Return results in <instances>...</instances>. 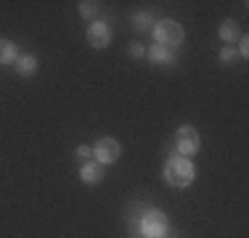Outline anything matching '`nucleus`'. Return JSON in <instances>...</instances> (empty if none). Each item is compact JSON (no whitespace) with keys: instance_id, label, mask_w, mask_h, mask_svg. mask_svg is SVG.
Segmentation results:
<instances>
[{"instance_id":"f257e3e1","label":"nucleus","mask_w":249,"mask_h":238,"mask_svg":"<svg viewBox=\"0 0 249 238\" xmlns=\"http://www.w3.org/2000/svg\"><path fill=\"white\" fill-rule=\"evenodd\" d=\"M164 180H167L173 188H188L194 180H196V167H194L191 159L170 156L167 164H164Z\"/></svg>"},{"instance_id":"f03ea898","label":"nucleus","mask_w":249,"mask_h":238,"mask_svg":"<svg viewBox=\"0 0 249 238\" xmlns=\"http://www.w3.org/2000/svg\"><path fill=\"white\" fill-rule=\"evenodd\" d=\"M175 148H178V156H183V159H191L194 153H199L201 138H199V133H196L194 124H180V127H178Z\"/></svg>"},{"instance_id":"7ed1b4c3","label":"nucleus","mask_w":249,"mask_h":238,"mask_svg":"<svg viewBox=\"0 0 249 238\" xmlns=\"http://www.w3.org/2000/svg\"><path fill=\"white\" fill-rule=\"evenodd\" d=\"M154 37H157V43L162 48H167V51H173L183 43V27L173 19H164L159 21L157 27H154Z\"/></svg>"},{"instance_id":"20e7f679","label":"nucleus","mask_w":249,"mask_h":238,"mask_svg":"<svg viewBox=\"0 0 249 238\" xmlns=\"http://www.w3.org/2000/svg\"><path fill=\"white\" fill-rule=\"evenodd\" d=\"M167 230H170V222L159 209H149L141 217V233L146 238H164Z\"/></svg>"},{"instance_id":"39448f33","label":"nucleus","mask_w":249,"mask_h":238,"mask_svg":"<svg viewBox=\"0 0 249 238\" xmlns=\"http://www.w3.org/2000/svg\"><path fill=\"white\" fill-rule=\"evenodd\" d=\"M120 153H122V146H120V140H114V138H101L96 146H93V159L104 167L114 164L117 159H120Z\"/></svg>"},{"instance_id":"423d86ee","label":"nucleus","mask_w":249,"mask_h":238,"mask_svg":"<svg viewBox=\"0 0 249 238\" xmlns=\"http://www.w3.org/2000/svg\"><path fill=\"white\" fill-rule=\"evenodd\" d=\"M88 43H90L93 48H106L111 43V27L104 21H93L90 27H88Z\"/></svg>"},{"instance_id":"0eeeda50","label":"nucleus","mask_w":249,"mask_h":238,"mask_svg":"<svg viewBox=\"0 0 249 238\" xmlns=\"http://www.w3.org/2000/svg\"><path fill=\"white\" fill-rule=\"evenodd\" d=\"M104 177H106V167L98 164V162H88V164L80 167V180L85 183V186H98Z\"/></svg>"},{"instance_id":"6e6552de","label":"nucleus","mask_w":249,"mask_h":238,"mask_svg":"<svg viewBox=\"0 0 249 238\" xmlns=\"http://www.w3.org/2000/svg\"><path fill=\"white\" fill-rule=\"evenodd\" d=\"M16 71H19L21 77H32L35 71H37V58L29 56V53H21V56L16 58Z\"/></svg>"},{"instance_id":"1a4fd4ad","label":"nucleus","mask_w":249,"mask_h":238,"mask_svg":"<svg viewBox=\"0 0 249 238\" xmlns=\"http://www.w3.org/2000/svg\"><path fill=\"white\" fill-rule=\"evenodd\" d=\"M16 58H19L16 45L11 43V40L0 37V64H16Z\"/></svg>"},{"instance_id":"9d476101","label":"nucleus","mask_w":249,"mask_h":238,"mask_svg":"<svg viewBox=\"0 0 249 238\" xmlns=\"http://www.w3.org/2000/svg\"><path fill=\"white\" fill-rule=\"evenodd\" d=\"M146 56H149L151 61H157V64H173L175 61L173 51H167V48H162V45H151L149 51H146Z\"/></svg>"},{"instance_id":"9b49d317","label":"nucleus","mask_w":249,"mask_h":238,"mask_svg":"<svg viewBox=\"0 0 249 238\" xmlns=\"http://www.w3.org/2000/svg\"><path fill=\"white\" fill-rule=\"evenodd\" d=\"M236 37H239V24H236L233 19H225L220 24V40H225V43H233Z\"/></svg>"},{"instance_id":"f8f14e48","label":"nucleus","mask_w":249,"mask_h":238,"mask_svg":"<svg viewBox=\"0 0 249 238\" xmlns=\"http://www.w3.org/2000/svg\"><path fill=\"white\" fill-rule=\"evenodd\" d=\"M98 14V3L96 0H82L80 3V16L82 19H90V16H96Z\"/></svg>"},{"instance_id":"ddd939ff","label":"nucleus","mask_w":249,"mask_h":238,"mask_svg":"<svg viewBox=\"0 0 249 238\" xmlns=\"http://www.w3.org/2000/svg\"><path fill=\"white\" fill-rule=\"evenodd\" d=\"M74 159H77L80 164L93 162V148H90V146H77V148H74Z\"/></svg>"},{"instance_id":"4468645a","label":"nucleus","mask_w":249,"mask_h":238,"mask_svg":"<svg viewBox=\"0 0 249 238\" xmlns=\"http://www.w3.org/2000/svg\"><path fill=\"white\" fill-rule=\"evenodd\" d=\"M236 58H239L236 48H223V51H220V61H223V64H233Z\"/></svg>"},{"instance_id":"2eb2a0df","label":"nucleus","mask_w":249,"mask_h":238,"mask_svg":"<svg viewBox=\"0 0 249 238\" xmlns=\"http://www.w3.org/2000/svg\"><path fill=\"white\" fill-rule=\"evenodd\" d=\"M127 51H130V56H133V58H143L146 56V45H141V43H133Z\"/></svg>"},{"instance_id":"dca6fc26","label":"nucleus","mask_w":249,"mask_h":238,"mask_svg":"<svg viewBox=\"0 0 249 238\" xmlns=\"http://www.w3.org/2000/svg\"><path fill=\"white\" fill-rule=\"evenodd\" d=\"M133 21H135V29H138V32H146V29H149V27H146V24H149V19H146L143 14H135Z\"/></svg>"},{"instance_id":"f3484780","label":"nucleus","mask_w":249,"mask_h":238,"mask_svg":"<svg viewBox=\"0 0 249 238\" xmlns=\"http://www.w3.org/2000/svg\"><path fill=\"white\" fill-rule=\"evenodd\" d=\"M236 53H241V56H249V40H247V37L239 40V51H236Z\"/></svg>"}]
</instances>
